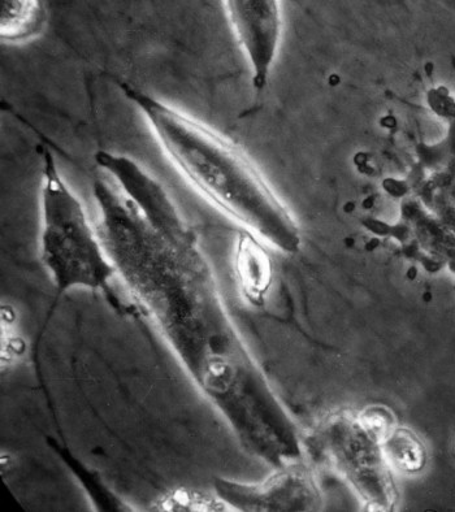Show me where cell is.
<instances>
[{"label":"cell","instance_id":"obj_7","mask_svg":"<svg viewBox=\"0 0 455 512\" xmlns=\"http://www.w3.org/2000/svg\"><path fill=\"white\" fill-rule=\"evenodd\" d=\"M384 458L402 471H419L426 462L422 442L406 429L388 432L380 442Z\"/></svg>","mask_w":455,"mask_h":512},{"label":"cell","instance_id":"obj_8","mask_svg":"<svg viewBox=\"0 0 455 512\" xmlns=\"http://www.w3.org/2000/svg\"><path fill=\"white\" fill-rule=\"evenodd\" d=\"M159 510L162 511H208L215 510V503L208 498L199 496L197 493H190L188 490H176L163 498L162 502L158 503Z\"/></svg>","mask_w":455,"mask_h":512},{"label":"cell","instance_id":"obj_3","mask_svg":"<svg viewBox=\"0 0 455 512\" xmlns=\"http://www.w3.org/2000/svg\"><path fill=\"white\" fill-rule=\"evenodd\" d=\"M224 4L234 33L253 68L254 88L262 91L280 42L279 3L275 0H228Z\"/></svg>","mask_w":455,"mask_h":512},{"label":"cell","instance_id":"obj_4","mask_svg":"<svg viewBox=\"0 0 455 512\" xmlns=\"http://www.w3.org/2000/svg\"><path fill=\"white\" fill-rule=\"evenodd\" d=\"M215 489L225 505L242 511L299 510L310 496L305 476L293 468L258 485L218 479L215 480Z\"/></svg>","mask_w":455,"mask_h":512},{"label":"cell","instance_id":"obj_2","mask_svg":"<svg viewBox=\"0 0 455 512\" xmlns=\"http://www.w3.org/2000/svg\"><path fill=\"white\" fill-rule=\"evenodd\" d=\"M41 259L58 297L73 288L102 290L120 308L111 286L116 269L91 228L82 203L65 184L50 150L43 151Z\"/></svg>","mask_w":455,"mask_h":512},{"label":"cell","instance_id":"obj_6","mask_svg":"<svg viewBox=\"0 0 455 512\" xmlns=\"http://www.w3.org/2000/svg\"><path fill=\"white\" fill-rule=\"evenodd\" d=\"M0 7V37L3 41H26L42 32L47 16L42 2L2 0Z\"/></svg>","mask_w":455,"mask_h":512},{"label":"cell","instance_id":"obj_5","mask_svg":"<svg viewBox=\"0 0 455 512\" xmlns=\"http://www.w3.org/2000/svg\"><path fill=\"white\" fill-rule=\"evenodd\" d=\"M236 260L242 290L250 301L260 303L271 284L270 258L253 236L244 234L238 242Z\"/></svg>","mask_w":455,"mask_h":512},{"label":"cell","instance_id":"obj_1","mask_svg":"<svg viewBox=\"0 0 455 512\" xmlns=\"http://www.w3.org/2000/svg\"><path fill=\"white\" fill-rule=\"evenodd\" d=\"M120 89L140 108L173 166L199 193L273 246L285 253L298 251L297 224L240 146L128 82Z\"/></svg>","mask_w":455,"mask_h":512}]
</instances>
